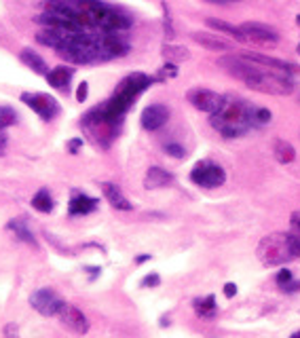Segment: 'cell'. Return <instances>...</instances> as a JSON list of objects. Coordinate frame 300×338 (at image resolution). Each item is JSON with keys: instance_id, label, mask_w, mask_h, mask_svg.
<instances>
[{"instance_id": "cell-1", "label": "cell", "mask_w": 300, "mask_h": 338, "mask_svg": "<svg viewBox=\"0 0 300 338\" xmlns=\"http://www.w3.org/2000/svg\"><path fill=\"white\" fill-rule=\"evenodd\" d=\"M150 84H152V79L148 74L133 72L125 76L108 100L97 104L95 108H91L81 118V125L87 129L89 138L102 148H110L112 140L119 136V129L125 121L127 110L131 108L135 100H138V95L142 91H146Z\"/></svg>"}, {"instance_id": "cell-2", "label": "cell", "mask_w": 300, "mask_h": 338, "mask_svg": "<svg viewBox=\"0 0 300 338\" xmlns=\"http://www.w3.org/2000/svg\"><path fill=\"white\" fill-rule=\"evenodd\" d=\"M218 63L224 72L241 81L245 87L270 95H290L294 91L296 81L300 79V66L283 59H277L275 63L264 66V63L254 61L245 57L243 53H239L226 55Z\"/></svg>"}, {"instance_id": "cell-3", "label": "cell", "mask_w": 300, "mask_h": 338, "mask_svg": "<svg viewBox=\"0 0 300 338\" xmlns=\"http://www.w3.org/2000/svg\"><path fill=\"white\" fill-rule=\"evenodd\" d=\"M273 118V112L252 102L239 100V97H224V106L218 112H213L210 123L220 136L228 140L245 136L249 129H260L269 125Z\"/></svg>"}, {"instance_id": "cell-4", "label": "cell", "mask_w": 300, "mask_h": 338, "mask_svg": "<svg viewBox=\"0 0 300 338\" xmlns=\"http://www.w3.org/2000/svg\"><path fill=\"white\" fill-rule=\"evenodd\" d=\"M87 32H123L129 30L133 19L129 13L102 0H60Z\"/></svg>"}, {"instance_id": "cell-5", "label": "cell", "mask_w": 300, "mask_h": 338, "mask_svg": "<svg viewBox=\"0 0 300 338\" xmlns=\"http://www.w3.org/2000/svg\"><path fill=\"white\" fill-rule=\"evenodd\" d=\"M258 258L267 266H279L294 258L288 232H273L258 243Z\"/></svg>"}, {"instance_id": "cell-6", "label": "cell", "mask_w": 300, "mask_h": 338, "mask_svg": "<svg viewBox=\"0 0 300 338\" xmlns=\"http://www.w3.org/2000/svg\"><path fill=\"white\" fill-rule=\"evenodd\" d=\"M190 180L201 188H218L226 182V171L213 161H199L190 171Z\"/></svg>"}, {"instance_id": "cell-7", "label": "cell", "mask_w": 300, "mask_h": 338, "mask_svg": "<svg viewBox=\"0 0 300 338\" xmlns=\"http://www.w3.org/2000/svg\"><path fill=\"white\" fill-rule=\"evenodd\" d=\"M21 102L36 112L42 121H53L61 112V106L57 104V100L47 93H21Z\"/></svg>"}, {"instance_id": "cell-8", "label": "cell", "mask_w": 300, "mask_h": 338, "mask_svg": "<svg viewBox=\"0 0 300 338\" xmlns=\"http://www.w3.org/2000/svg\"><path fill=\"white\" fill-rule=\"evenodd\" d=\"M30 305H32L34 311H38L42 317H57L60 309L63 307V300L51 290V287H40V290L32 292Z\"/></svg>"}, {"instance_id": "cell-9", "label": "cell", "mask_w": 300, "mask_h": 338, "mask_svg": "<svg viewBox=\"0 0 300 338\" xmlns=\"http://www.w3.org/2000/svg\"><path fill=\"white\" fill-rule=\"evenodd\" d=\"M57 317H60V321H61V326L70 330V332H74L78 336H83V334H87L89 332V328H91V323L87 319V315H85L81 309L74 307V305H68V302H63V307L60 309V313H57Z\"/></svg>"}, {"instance_id": "cell-10", "label": "cell", "mask_w": 300, "mask_h": 338, "mask_svg": "<svg viewBox=\"0 0 300 338\" xmlns=\"http://www.w3.org/2000/svg\"><path fill=\"white\" fill-rule=\"evenodd\" d=\"M186 100L195 106L197 110L210 112V114L218 112L224 106V95H220V93H216V91H211V89H201V87L190 89L186 93Z\"/></svg>"}, {"instance_id": "cell-11", "label": "cell", "mask_w": 300, "mask_h": 338, "mask_svg": "<svg viewBox=\"0 0 300 338\" xmlns=\"http://www.w3.org/2000/svg\"><path fill=\"white\" fill-rule=\"evenodd\" d=\"M241 34H243L245 42H267V45H277L279 42V34H277L270 26L258 24V21H245L239 26Z\"/></svg>"}, {"instance_id": "cell-12", "label": "cell", "mask_w": 300, "mask_h": 338, "mask_svg": "<svg viewBox=\"0 0 300 338\" xmlns=\"http://www.w3.org/2000/svg\"><path fill=\"white\" fill-rule=\"evenodd\" d=\"M167 118H169V108H167V106L150 104L148 108L142 112L140 123H142V127H144L146 131H156V129H161V127L167 123Z\"/></svg>"}, {"instance_id": "cell-13", "label": "cell", "mask_w": 300, "mask_h": 338, "mask_svg": "<svg viewBox=\"0 0 300 338\" xmlns=\"http://www.w3.org/2000/svg\"><path fill=\"white\" fill-rule=\"evenodd\" d=\"M97 199L85 195V193H72V199L68 203V214L70 216H87L97 209Z\"/></svg>"}, {"instance_id": "cell-14", "label": "cell", "mask_w": 300, "mask_h": 338, "mask_svg": "<svg viewBox=\"0 0 300 338\" xmlns=\"http://www.w3.org/2000/svg\"><path fill=\"white\" fill-rule=\"evenodd\" d=\"M102 193L106 197V201H108L114 209H119V211H131L133 209L129 199L123 195V190H120L117 184H112V182H102Z\"/></svg>"}, {"instance_id": "cell-15", "label": "cell", "mask_w": 300, "mask_h": 338, "mask_svg": "<svg viewBox=\"0 0 300 338\" xmlns=\"http://www.w3.org/2000/svg\"><path fill=\"white\" fill-rule=\"evenodd\" d=\"M192 309H195L197 317H201V319H205V321L216 319V315H218L216 296L207 294V296H203V298H195V300H192Z\"/></svg>"}, {"instance_id": "cell-16", "label": "cell", "mask_w": 300, "mask_h": 338, "mask_svg": "<svg viewBox=\"0 0 300 338\" xmlns=\"http://www.w3.org/2000/svg\"><path fill=\"white\" fill-rule=\"evenodd\" d=\"M192 40L199 42V45L205 47V49H210V51H228V49L233 47L228 40L218 38V36L207 34V32H195V34H192Z\"/></svg>"}, {"instance_id": "cell-17", "label": "cell", "mask_w": 300, "mask_h": 338, "mask_svg": "<svg viewBox=\"0 0 300 338\" xmlns=\"http://www.w3.org/2000/svg\"><path fill=\"white\" fill-rule=\"evenodd\" d=\"M171 182H174V175H171L167 169L150 167L148 171H146L144 186H146V188H163V186H169Z\"/></svg>"}, {"instance_id": "cell-18", "label": "cell", "mask_w": 300, "mask_h": 338, "mask_svg": "<svg viewBox=\"0 0 300 338\" xmlns=\"http://www.w3.org/2000/svg\"><path fill=\"white\" fill-rule=\"evenodd\" d=\"M74 70L72 68H66V66H57L53 70H49V72L45 74L47 76V83L51 84V87L55 89H68L70 84V79H72Z\"/></svg>"}, {"instance_id": "cell-19", "label": "cell", "mask_w": 300, "mask_h": 338, "mask_svg": "<svg viewBox=\"0 0 300 338\" xmlns=\"http://www.w3.org/2000/svg\"><path fill=\"white\" fill-rule=\"evenodd\" d=\"M19 59L26 63L28 68L32 70V72H36V74H47L49 72V66H47V61L40 57V55L34 51V49H24V51L19 53Z\"/></svg>"}, {"instance_id": "cell-20", "label": "cell", "mask_w": 300, "mask_h": 338, "mask_svg": "<svg viewBox=\"0 0 300 338\" xmlns=\"http://www.w3.org/2000/svg\"><path fill=\"white\" fill-rule=\"evenodd\" d=\"M6 228L15 232V237L19 239V241H24L28 245H32V248H38V241H36V237H34V232L28 228V224L26 220H11L9 224H6Z\"/></svg>"}, {"instance_id": "cell-21", "label": "cell", "mask_w": 300, "mask_h": 338, "mask_svg": "<svg viewBox=\"0 0 300 338\" xmlns=\"http://www.w3.org/2000/svg\"><path fill=\"white\" fill-rule=\"evenodd\" d=\"M290 226H292V230L288 232V237H290L292 254H294V258H300V209L292 214Z\"/></svg>"}, {"instance_id": "cell-22", "label": "cell", "mask_w": 300, "mask_h": 338, "mask_svg": "<svg viewBox=\"0 0 300 338\" xmlns=\"http://www.w3.org/2000/svg\"><path fill=\"white\" fill-rule=\"evenodd\" d=\"M207 26L210 28H216L218 32H224V34H228L231 38H235V40H239V42H245L243 40V34H241V30H239V26H231L228 21H224V19H213V17H210L205 21Z\"/></svg>"}, {"instance_id": "cell-23", "label": "cell", "mask_w": 300, "mask_h": 338, "mask_svg": "<svg viewBox=\"0 0 300 338\" xmlns=\"http://www.w3.org/2000/svg\"><path fill=\"white\" fill-rule=\"evenodd\" d=\"M32 207L40 211V214H51L53 211V197L47 188H40L36 195L32 197Z\"/></svg>"}, {"instance_id": "cell-24", "label": "cell", "mask_w": 300, "mask_h": 338, "mask_svg": "<svg viewBox=\"0 0 300 338\" xmlns=\"http://www.w3.org/2000/svg\"><path fill=\"white\" fill-rule=\"evenodd\" d=\"M273 150H275V159L279 161V163H292V161L296 159V150H294V146H292L290 142H285V140H275V146H273Z\"/></svg>"}, {"instance_id": "cell-25", "label": "cell", "mask_w": 300, "mask_h": 338, "mask_svg": "<svg viewBox=\"0 0 300 338\" xmlns=\"http://www.w3.org/2000/svg\"><path fill=\"white\" fill-rule=\"evenodd\" d=\"M17 123V114L15 110L9 108V106H0V131H4L6 127Z\"/></svg>"}, {"instance_id": "cell-26", "label": "cell", "mask_w": 300, "mask_h": 338, "mask_svg": "<svg viewBox=\"0 0 300 338\" xmlns=\"http://www.w3.org/2000/svg\"><path fill=\"white\" fill-rule=\"evenodd\" d=\"M163 55L167 57V61H180V59H188L190 57L188 49H174L171 45H167L165 49H163Z\"/></svg>"}, {"instance_id": "cell-27", "label": "cell", "mask_w": 300, "mask_h": 338, "mask_svg": "<svg viewBox=\"0 0 300 338\" xmlns=\"http://www.w3.org/2000/svg\"><path fill=\"white\" fill-rule=\"evenodd\" d=\"M163 150H165V154H169V157H174V159H184V157H186V150H184V146L178 144V142L165 144V146H163Z\"/></svg>"}, {"instance_id": "cell-28", "label": "cell", "mask_w": 300, "mask_h": 338, "mask_svg": "<svg viewBox=\"0 0 300 338\" xmlns=\"http://www.w3.org/2000/svg\"><path fill=\"white\" fill-rule=\"evenodd\" d=\"M161 285V275L159 273H150L140 281V287H159Z\"/></svg>"}, {"instance_id": "cell-29", "label": "cell", "mask_w": 300, "mask_h": 338, "mask_svg": "<svg viewBox=\"0 0 300 338\" xmlns=\"http://www.w3.org/2000/svg\"><path fill=\"white\" fill-rule=\"evenodd\" d=\"M294 279V275H292V271H288V269H281L279 273H277V277H275V281H277V285H285L288 281H292Z\"/></svg>"}, {"instance_id": "cell-30", "label": "cell", "mask_w": 300, "mask_h": 338, "mask_svg": "<svg viewBox=\"0 0 300 338\" xmlns=\"http://www.w3.org/2000/svg\"><path fill=\"white\" fill-rule=\"evenodd\" d=\"M87 95H89V84L83 81L81 84H78V89H76V100L78 102H85V100H87Z\"/></svg>"}, {"instance_id": "cell-31", "label": "cell", "mask_w": 300, "mask_h": 338, "mask_svg": "<svg viewBox=\"0 0 300 338\" xmlns=\"http://www.w3.org/2000/svg\"><path fill=\"white\" fill-rule=\"evenodd\" d=\"M279 290H281V292H285V294H294V292H300V281H294V279H292V281H288V283H285V285H281Z\"/></svg>"}, {"instance_id": "cell-32", "label": "cell", "mask_w": 300, "mask_h": 338, "mask_svg": "<svg viewBox=\"0 0 300 338\" xmlns=\"http://www.w3.org/2000/svg\"><path fill=\"white\" fill-rule=\"evenodd\" d=\"M4 338H19V328L15 323H6L4 326Z\"/></svg>"}, {"instance_id": "cell-33", "label": "cell", "mask_w": 300, "mask_h": 338, "mask_svg": "<svg viewBox=\"0 0 300 338\" xmlns=\"http://www.w3.org/2000/svg\"><path fill=\"white\" fill-rule=\"evenodd\" d=\"M81 148H83V140H81V138H72V140L68 142V150L72 152V154H76L78 150H81Z\"/></svg>"}, {"instance_id": "cell-34", "label": "cell", "mask_w": 300, "mask_h": 338, "mask_svg": "<svg viewBox=\"0 0 300 338\" xmlns=\"http://www.w3.org/2000/svg\"><path fill=\"white\" fill-rule=\"evenodd\" d=\"M224 296L226 298H235V296H237V285H235L233 281H228V283L224 285Z\"/></svg>"}, {"instance_id": "cell-35", "label": "cell", "mask_w": 300, "mask_h": 338, "mask_svg": "<svg viewBox=\"0 0 300 338\" xmlns=\"http://www.w3.org/2000/svg\"><path fill=\"white\" fill-rule=\"evenodd\" d=\"M6 152V131H0V154Z\"/></svg>"}, {"instance_id": "cell-36", "label": "cell", "mask_w": 300, "mask_h": 338, "mask_svg": "<svg viewBox=\"0 0 300 338\" xmlns=\"http://www.w3.org/2000/svg\"><path fill=\"white\" fill-rule=\"evenodd\" d=\"M87 271H89V279L93 281V279L97 277V275H99V271H102V269H99V266H89Z\"/></svg>"}, {"instance_id": "cell-37", "label": "cell", "mask_w": 300, "mask_h": 338, "mask_svg": "<svg viewBox=\"0 0 300 338\" xmlns=\"http://www.w3.org/2000/svg\"><path fill=\"white\" fill-rule=\"evenodd\" d=\"M150 258H152V256H150V254H142V256H138V258H135V264L148 262V260H150Z\"/></svg>"}, {"instance_id": "cell-38", "label": "cell", "mask_w": 300, "mask_h": 338, "mask_svg": "<svg viewBox=\"0 0 300 338\" xmlns=\"http://www.w3.org/2000/svg\"><path fill=\"white\" fill-rule=\"evenodd\" d=\"M205 2H211V4H228V2H239V0H205Z\"/></svg>"}, {"instance_id": "cell-39", "label": "cell", "mask_w": 300, "mask_h": 338, "mask_svg": "<svg viewBox=\"0 0 300 338\" xmlns=\"http://www.w3.org/2000/svg\"><path fill=\"white\" fill-rule=\"evenodd\" d=\"M298 55H300V42H298Z\"/></svg>"}, {"instance_id": "cell-40", "label": "cell", "mask_w": 300, "mask_h": 338, "mask_svg": "<svg viewBox=\"0 0 300 338\" xmlns=\"http://www.w3.org/2000/svg\"><path fill=\"white\" fill-rule=\"evenodd\" d=\"M294 338H300V334H296V336H294Z\"/></svg>"}]
</instances>
